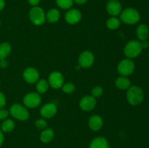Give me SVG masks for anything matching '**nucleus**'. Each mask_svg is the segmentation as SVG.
<instances>
[{"label":"nucleus","mask_w":149,"mask_h":148,"mask_svg":"<svg viewBox=\"0 0 149 148\" xmlns=\"http://www.w3.org/2000/svg\"><path fill=\"white\" fill-rule=\"evenodd\" d=\"M29 3L33 7H36L39 2H40V0H28Z\"/></svg>","instance_id":"7c9ffc66"},{"label":"nucleus","mask_w":149,"mask_h":148,"mask_svg":"<svg viewBox=\"0 0 149 148\" xmlns=\"http://www.w3.org/2000/svg\"><path fill=\"white\" fill-rule=\"evenodd\" d=\"M143 50L141 42L138 40L130 41L125 46L124 53L125 56L129 59L137 57L141 54Z\"/></svg>","instance_id":"f03ea898"},{"label":"nucleus","mask_w":149,"mask_h":148,"mask_svg":"<svg viewBox=\"0 0 149 148\" xmlns=\"http://www.w3.org/2000/svg\"><path fill=\"white\" fill-rule=\"evenodd\" d=\"M55 133L52 129H45L41 133L40 139L43 143H49L53 139Z\"/></svg>","instance_id":"412c9836"},{"label":"nucleus","mask_w":149,"mask_h":148,"mask_svg":"<svg viewBox=\"0 0 149 148\" xmlns=\"http://www.w3.org/2000/svg\"><path fill=\"white\" fill-rule=\"evenodd\" d=\"M58 109L54 103H47L42 106L40 110V114L45 118H50L56 115Z\"/></svg>","instance_id":"f8f14e48"},{"label":"nucleus","mask_w":149,"mask_h":148,"mask_svg":"<svg viewBox=\"0 0 149 148\" xmlns=\"http://www.w3.org/2000/svg\"><path fill=\"white\" fill-rule=\"evenodd\" d=\"M9 115V112L5 109H0V120H4Z\"/></svg>","instance_id":"c85d7f7f"},{"label":"nucleus","mask_w":149,"mask_h":148,"mask_svg":"<svg viewBox=\"0 0 149 148\" xmlns=\"http://www.w3.org/2000/svg\"><path fill=\"white\" fill-rule=\"evenodd\" d=\"M4 6H5V1L4 0H0V11L4 9Z\"/></svg>","instance_id":"f704fd0d"},{"label":"nucleus","mask_w":149,"mask_h":148,"mask_svg":"<svg viewBox=\"0 0 149 148\" xmlns=\"http://www.w3.org/2000/svg\"><path fill=\"white\" fill-rule=\"evenodd\" d=\"M135 69V65L131 59H122L118 65L117 70L119 73L122 76H129Z\"/></svg>","instance_id":"423d86ee"},{"label":"nucleus","mask_w":149,"mask_h":148,"mask_svg":"<svg viewBox=\"0 0 149 148\" xmlns=\"http://www.w3.org/2000/svg\"><path fill=\"white\" fill-rule=\"evenodd\" d=\"M35 126L39 129H45L47 126V121L45 119L39 118L36 120V122H35Z\"/></svg>","instance_id":"cd10ccee"},{"label":"nucleus","mask_w":149,"mask_h":148,"mask_svg":"<svg viewBox=\"0 0 149 148\" xmlns=\"http://www.w3.org/2000/svg\"><path fill=\"white\" fill-rule=\"evenodd\" d=\"M10 113L13 118L22 121L28 120L29 118V110L23 105L17 103L11 106Z\"/></svg>","instance_id":"39448f33"},{"label":"nucleus","mask_w":149,"mask_h":148,"mask_svg":"<svg viewBox=\"0 0 149 148\" xmlns=\"http://www.w3.org/2000/svg\"><path fill=\"white\" fill-rule=\"evenodd\" d=\"M65 19L68 23L71 25H74L78 23L81 19V13L79 10L77 9L69 10L65 15Z\"/></svg>","instance_id":"ddd939ff"},{"label":"nucleus","mask_w":149,"mask_h":148,"mask_svg":"<svg viewBox=\"0 0 149 148\" xmlns=\"http://www.w3.org/2000/svg\"><path fill=\"white\" fill-rule=\"evenodd\" d=\"M90 148H109V145L106 138L98 136L92 141L90 145Z\"/></svg>","instance_id":"f3484780"},{"label":"nucleus","mask_w":149,"mask_h":148,"mask_svg":"<svg viewBox=\"0 0 149 148\" xmlns=\"http://www.w3.org/2000/svg\"><path fill=\"white\" fill-rule=\"evenodd\" d=\"M121 20L116 17H111L109 19H108L107 22H106V26H107L108 28L111 29V30H115L117 29L120 26Z\"/></svg>","instance_id":"b1692460"},{"label":"nucleus","mask_w":149,"mask_h":148,"mask_svg":"<svg viewBox=\"0 0 149 148\" xmlns=\"http://www.w3.org/2000/svg\"><path fill=\"white\" fill-rule=\"evenodd\" d=\"M42 98L39 93L31 92L23 97V103L29 108H35L40 104Z\"/></svg>","instance_id":"0eeeda50"},{"label":"nucleus","mask_w":149,"mask_h":148,"mask_svg":"<svg viewBox=\"0 0 149 148\" xmlns=\"http://www.w3.org/2000/svg\"><path fill=\"white\" fill-rule=\"evenodd\" d=\"M127 100L131 105H139L144 100L143 90L138 86H131L127 91Z\"/></svg>","instance_id":"f257e3e1"},{"label":"nucleus","mask_w":149,"mask_h":148,"mask_svg":"<svg viewBox=\"0 0 149 148\" xmlns=\"http://www.w3.org/2000/svg\"><path fill=\"white\" fill-rule=\"evenodd\" d=\"M6 104V98L4 94L0 91V109L2 108Z\"/></svg>","instance_id":"c756f323"},{"label":"nucleus","mask_w":149,"mask_h":148,"mask_svg":"<svg viewBox=\"0 0 149 148\" xmlns=\"http://www.w3.org/2000/svg\"><path fill=\"white\" fill-rule=\"evenodd\" d=\"M23 79L29 84H34L39 81V73L36 68L29 67L23 71Z\"/></svg>","instance_id":"9b49d317"},{"label":"nucleus","mask_w":149,"mask_h":148,"mask_svg":"<svg viewBox=\"0 0 149 148\" xmlns=\"http://www.w3.org/2000/svg\"><path fill=\"white\" fill-rule=\"evenodd\" d=\"M56 3L61 9L68 10L72 7L74 0H56Z\"/></svg>","instance_id":"393cba45"},{"label":"nucleus","mask_w":149,"mask_h":148,"mask_svg":"<svg viewBox=\"0 0 149 148\" xmlns=\"http://www.w3.org/2000/svg\"><path fill=\"white\" fill-rule=\"evenodd\" d=\"M61 17V13L57 9H51L46 15V20L50 23H55L59 20Z\"/></svg>","instance_id":"6ab92c4d"},{"label":"nucleus","mask_w":149,"mask_h":148,"mask_svg":"<svg viewBox=\"0 0 149 148\" xmlns=\"http://www.w3.org/2000/svg\"><path fill=\"white\" fill-rule=\"evenodd\" d=\"M103 126V120L98 115H94L89 119V127L93 131H99Z\"/></svg>","instance_id":"2eb2a0df"},{"label":"nucleus","mask_w":149,"mask_h":148,"mask_svg":"<svg viewBox=\"0 0 149 148\" xmlns=\"http://www.w3.org/2000/svg\"><path fill=\"white\" fill-rule=\"evenodd\" d=\"M96 98H95L93 96H84L81 98L79 102V107L84 111H91L95 107Z\"/></svg>","instance_id":"9d476101"},{"label":"nucleus","mask_w":149,"mask_h":148,"mask_svg":"<svg viewBox=\"0 0 149 148\" xmlns=\"http://www.w3.org/2000/svg\"><path fill=\"white\" fill-rule=\"evenodd\" d=\"M121 21L128 25H134L141 20V15L139 12L134 8H127L122 11L120 16Z\"/></svg>","instance_id":"7ed1b4c3"},{"label":"nucleus","mask_w":149,"mask_h":148,"mask_svg":"<svg viewBox=\"0 0 149 148\" xmlns=\"http://www.w3.org/2000/svg\"><path fill=\"white\" fill-rule=\"evenodd\" d=\"M116 87L119 89H128L131 86V81L127 76H120L116 78L115 81Z\"/></svg>","instance_id":"a211bd4d"},{"label":"nucleus","mask_w":149,"mask_h":148,"mask_svg":"<svg viewBox=\"0 0 149 148\" xmlns=\"http://www.w3.org/2000/svg\"><path fill=\"white\" fill-rule=\"evenodd\" d=\"M49 84L47 81L45 79H41L37 81L36 84V90H37L39 94H44L47 92V90L49 89Z\"/></svg>","instance_id":"4be33fe9"},{"label":"nucleus","mask_w":149,"mask_h":148,"mask_svg":"<svg viewBox=\"0 0 149 148\" xmlns=\"http://www.w3.org/2000/svg\"><path fill=\"white\" fill-rule=\"evenodd\" d=\"M95 61L94 55L90 51H84L81 52V55L79 57L78 62L80 67L84 68H90L93 65Z\"/></svg>","instance_id":"6e6552de"},{"label":"nucleus","mask_w":149,"mask_h":148,"mask_svg":"<svg viewBox=\"0 0 149 148\" xmlns=\"http://www.w3.org/2000/svg\"><path fill=\"white\" fill-rule=\"evenodd\" d=\"M29 17L32 23L36 26H41L44 24L46 20V15L45 11L37 6L31 9L29 11Z\"/></svg>","instance_id":"20e7f679"},{"label":"nucleus","mask_w":149,"mask_h":148,"mask_svg":"<svg viewBox=\"0 0 149 148\" xmlns=\"http://www.w3.org/2000/svg\"><path fill=\"white\" fill-rule=\"evenodd\" d=\"M48 83L49 86L53 89L61 88L64 83L63 75L58 71H54L49 74V78H48Z\"/></svg>","instance_id":"1a4fd4ad"},{"label":"nucleus","mask_w":149,"mask_h":148,"mask_svg":"<svg viewBox=\"0 0 149 148\" xmlns=\"http://www.w3.org/2000/svg\"><path fill=\"white\" fill-rule=\"evenodd\" d=\"M0 26H1V22H0Z\"/></svg>","instance_id":"e433bc0d"},{"label":"nucleus","mask_w":149,"mask_h":148,"mask_svg":"<svg viewBox=\"0 0 149 148\" xmlns=\"http://www.w3.org/2000/svg\"><path fill=\"white\" fill-rule=\"evenodd\" d=\"M74 1H75L77 4H84V3L87 2V0H74Z\"/></svg>","instance_id":"c9c22d12"},{"label":"nucleus","mask_w":149,"mask_h":148,"mask_svg":"<svg viewBox=\"0 0 149 148\" xmlns=\"http://www.w3.org/2000/svg\"><path fill=\"white\" fill-rule=\"evenodd\" d=\"M91 93L93 97H94L95 98H97V97H100L103 94V89L100 86H97L92 89Z\"/></svg>","instance_id":"bb28decb"},{"label":"nucleus","mask_w":149,"mask_h":148,"mask_svg":"<svg viewBox=\"0 0 149 148\" xmlns=\"http://www.w3.org/2000/svg\"><path fill=\"white\" fill-rule=\"evenodd\" d=\"M75 85L73 83H66L62 86L63 91L65 94H71L75 91Z\"/></svg>","instance_id":"a878e982"},{"label":"nucleus","mask_w":149,"mask_h":148,"mask_svg":"<svg viewBox=\"0 0 149 148\" xmlns=\"http://www.w3.org/2000/svg\"><path fill=\"white\" fill-rule=\"evenodd\" d=\"M3 142H4V135H3L2 131L0 130V147L3 144Z\"/></svg>","instance_id":"72a5a7b5"},{"label":"nucleus","mask_w":149,"mask_h":148,"mask_svg":"<svg viewBox=\"0 0 149 148\" xmlns=\"http://www.w3.org/2000/svg\"><path fill=\"white\" fill-rule=\"evenodd\" d=\"M15 126V125L14 121L13 120H11V119H6L1 126V131L3 132H6V133L11 132L14 130Z\"/></svg>","instance_id":"5701e85b"},{"label":"nucleus","mask_w":149,"mask_h":148,"mask_svg":"<svg viewBox=\"0 0 149 148\" xmlns=\"http://www.w3.org/2000/svg\"><path fill=\"white\" fill-rule=\"evenodd\" d=\"M12 51V46L8 42H3L0 44V60L5 59Z\"/></svg>","instance_id":"aec40b11"},{"label":"nucleus","mask_w":149,"mask_h":148,"mask_svg":"<svg viewBox=\"0 0 149 148\" xmlns=\"http://www.w3.org/2000/svg\"><path fill=\"white\" fill-rule=\"evenodd\" d=\"M148 56H149V52H148Z\"/></svg>","instance_id":"4c0bfd02"},{"label":"nucleus","mask_w":149,"mask_h":148,"mask_svg":"<svg viewBox=\"0 0 149 148\" xmlns=\"http://www.w3.org/2000/svg\"><path fill=\"white\" fill-rule=\"evenodd\" d=\"M141 42V45H142V47L143 49H146V48H148L149 46V43L147 40L145 41H142Z\"/></svg>","instance_id":"2f4dec72"},{"label":"nucleus","mask_w":149,"mask_h":148,"mask_svg":"<svg viewBox=\"0 0 149 148\" xmlns=\"http://www.w3.org/2000/svg\"><path fill=\"white\" fill-rule=\"evenodd\" d=\"M106 9H107V12H109V14L113 16V17H116V16L119 15L122 11V4L117 0H111V1H109L107 3Z\"/></svg>","instance_id":"4468645a"},{"label":"nucleus","mask_w":149,"mask_h":148,"mask_svg":"<svg viewBox=\"0 0 149 148\" xmlns=\"http://www.w3.org/2000/svg\"><path fill=\"white\" fill-rule=\"evenodd\" d=\"M7 61H6L5 59H1V60H0V67L4 68L7 67Z\"/></svg>","instance_id":"473e14b6"},{"label":"nucleus","mask_w":149,"mask_h":148,"mask_svg":"<svg viewBox=\"0 0 149 148\" xmlns=\"http://www.w3.org/2000/svg\"><path fill=\"white\" fill-rule=\"evenodd\" d=\"M136 35L140 41H145L149 37V28L146 24H141L136 29Z\"/></svg>","instance_id":"dca6fc26"}]
</instances>
